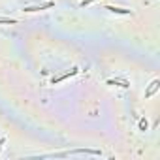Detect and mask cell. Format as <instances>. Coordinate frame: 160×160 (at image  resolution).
I'll list each match as a JSON object with an SVG mask.
<instances>
[{
    "label": "cell",
    "mask_w": 160,
    "mask_h": 160,
    "mask_svg": "<svg viewBox=\"0 0 160 160\" xmlns=\"http://www.w3.org/2000/svg\"><path fill=\"white\" fill-rule=\"evenodd\" d=\"M53 6V2H45L42 6H30V8H25V12H40V9H47Z\"/></svg>",
    "instance_id": "obj_1"
},
{
    "label": "cell",
    "mask_w": 160,
    "mask_h": 160,
    "mask_svg": "<svg viewBox=\"0 0 160 160\" xmlns=\"http://www.w3.org/2000/svg\"><path fill=\"white\" fill-rule=\"evenodd\" d=\"M158 85H160V83H158V79H154V81H153V83H151V87H149V90L145 92V98H149V96H153V94H154V92H156V90H158Z\"/></svg>",
    "instance_id": "obj_2"
},
{
    "label": "cell",
    "mask_w": 160,
    "mask_h": 160,
    "mask_svg": "<svg viewBox=\"0 0 160 160\" xmlns=\"http://www.w3.org/2000/svg\"><path fill=\"white\" fill-rule=\"evenodd\" d=\"M107 9H109V12H113V13H130L128 12V9H122V8H113V6H107Z\"/></svg>",
    "instance_id": "obj_3"
},
{
    "label": "cell",
    "mask_w": 160,
    "mask_h": 160,
    "mask_svg": "<svg viewBox=\"0 0 160 160\" xmlns=\"http://www.w3.org/2000/svg\"><path fill=\"white\" fill-rule=\"evenodd\" d=\"M0 23H4V25H15L17 21H15V19H8V17H0Z\"/></svg>",
    "instance_id": "obj_4"
},
{
    "label": "cell",
    "mask_w": 160,
    "mask_h": 160,
    "mask_svg": "<svg viewBox=\"0 0 160 160\" xmlns=\"http://www.w3.org/2000/svg\"><path fill=\"white\" fill-rule=\"evenodd\" d=\"M139 128H141V130H147V121H145V119L139 121Z\"/></svg>",
    "instance_id": "obj_5"
},
{
    "label": "cell",
    "mask_w": 160,
    "mask_h": 160,
    "mask_svg": "<svg viewBox=\"0 0 160 160\" xmlns=\"http://www.w3.org/2000/svg\"><path fill=\"white\" fill-rule=\"evenodd\" d=\"M94 2V0H83V2H81V8H85V6H89V4H92Z\"/></svg>",
    "instance_id": "obj_6"
}]
</instances>
